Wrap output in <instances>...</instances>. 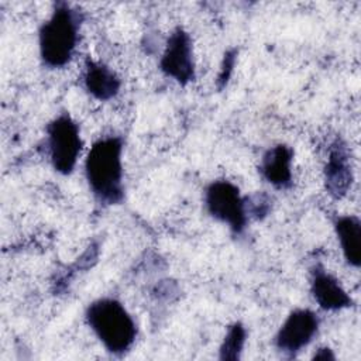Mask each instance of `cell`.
Instances as JSON below:
<instances>
[{
	"mask_svg": "<svg viewBox=\"0 0 361 361\" xmlns=\"http://www.w3.org/2000/svg\"><path fill=\"white\" fill-rule=\"evenodd\" d=\"M235 61H237V51L235 49H230L224 54L223 62H221V66H220V72H219V76H217L219 89H223L227 85V82L230 80V78L233 75V71H234V66H235Z\"/></svg>",
	"mask_w": 361,
	"mask_h": 361,
	"instance_id": "cell-15",
	"label": "cell"
},
{
	"mask_svg": "<svg viewBox=\"0 0 361 361\" xmlns=\"http://www.w3.org/2000/svg\"><path fill=\"white\" fill-rule=\"evenodd\" d=\"M159 69L166 78L182 86L195 79L196 65L193 44L189 32L182 27H176L166 38L159 58Z\"/></svg>",
	"mask_w": 361,
	"mask_h": 361,
	"instance_id": "cell-7",
	"label": "cell"
},
{
	"mask_svg": "<svg viewBox=\"0 0 361 361\" xmlns=\"http://www.w3.org/2000/svg\"><path fill=\"white\" fill-rule=\"evenodd\" d=\"M334 231L345 262L354 268L361 264V221L354 214L337 216Z\"/></svg>",
	"mask_w": 361,
	"mask_h": 361,
	"instance_id": "cell-12",
	"label": "cell"
},
{
	"mask_svg": "<svg viewBox=\"0 0 361 361\" xmlns=\"http://www.w3.org/2000/svg\"><path fill=\"white\" fill-rule=\"evenodd\" d=\"M82 25L80 13L68 3H56L38 31V52L44 66L62 69L78 49Z\"/></svg>",
	"mask_w": 361,
	"mask_h": 361,
	"instance_id": "cell-3",
	"label": "cell"
},
{
	"mask_svg": "<svg viewBox=\"0 0 361 361\" xmlns=\"http://www.w3.org/2000/svg\"><path fill=\"white\" fill-rule=\"evenodd\" d=\"M82 82L85 90L99 102L114 99L121 89V79L104 62L87 59L83 68Z\"/></svg>",
	"mask_w": 361,
	"mask_h": 361,
	"instance_id": "cell-11",
	"label": "cell"
},
{
	"mask_svg": "<svg viewBox=\"0 0 361 361\" xmlns=\"http://www.w3.org/2000/svg\"><path fill=\"white\" fill-rule=\"evenodd\" d=\"M323 178L326 192L333 199H343L351 189L354 180L351 157L341 138H336L327 148Z\"/></svg>",
	"mask_w": 361,
	"mask_h": 361,
	"instance_id": "cell-8",
	"label": "cell"
},
{
	"mask_svg": "<svg viewBox=\"0 0 361 361\" xmlns=\"http://www.w3.org/2000/svg\"><path fill=\"white\" fill-rule=\"evenodd\" d=\"M313 360H336V355L333 354V350L329 347H320L317 348V351L313 354Z\"/></svg>",
	"mask_w": 361,
	"mask_h": 361,
	"instance_id": "cell-16",
	"label": "cell"
},
{
	"mask_svg": "<svg viewBox=\"0 0 361 361\" xmlns=\"http://www.w3.org/2000/svg\"><path fill=\"white\" fill-rule=\"evenodd\" d=\"M45 147L54 171L61 175H71L83 147L79 124L68 113L55 116L45 127Z\"/></svg>",
	"mask_w": 361,
	"mask_h": 361,
	"instance_id": "cell-4",
	"label": "cell"
},
{
	"mask_svg": "<svg viewBox=\"0 0 361 361\" xmlns=\"http://www.w3.org/2000/svg\"><path fill=\"white\" fill-rule=\"evenodd\" d=\"M245 341H247L245 327L240 322L230 324L219 347V358L230 360V361L240 360L244 351Z\"/></svg>",
	"mask_w": 361,
	"mask_h": 361,
	"instance_id": "cell-13",
	"label": "cell"
},
{
	"mask_svg": "<svg viewBox=\"0 0 361 361\" xmlns=\"http://www.w3.org/2000/svg\"><path fill=\"white\" fill-rule=\"evenodd\" d=\"M85 322L104 350L116 357L127 354L138 336L133 314L116 298L104 296L89 303Z\"/></svg>",
	"mask_w": 361,
	"mask_h": 361,
	"instance_id": "cell-2",
	"label": "cell"
},
{
	"mask_svg": "<svg viewBox=\"0 0 361 361\" xmlns=\"http://www.w3.org/2000/svg\"><path fill=\"white\" fill-rule=\"evenodd\" d=\"M319 326L320 320L316 312L303 307L295 309L278 329L274 337V345L281 354L295 357L314 340Z\"/></svg>",
	"mask_w": 361,
	"mask_h": 361,
	"instance_id": "cell-6",
	"label": "cell"
},
{
	"mask_svg": "<svg viewBox=\"0 0 361 361\" xmlns=\"http://www.w3.org/2000/svg\"><path fill=\"white\" fill-rule=\"evenodd\" d=\"M292 162V147L286 144H275L262 154L259 161V173L272 188L279 190L288 189L293 179Z\"/></svg>",
	"mask_w": 361,
	"mask_h": 361,
	"instance_id": "cell-10",
	"label": "cell"
},
{
	"mask_svg": "<svg viewBox=\"0 0 361 361\" xmlns=\"http://www.w3.org/2000/svg\"><path fill=\"white\" fill-rule=\"evenodd\" d=\"M206 212L221 224H226L234 234H243L248 224L245 196L237 185L227 179L210 182L203 195Z\"/></svg>",
	"mask_w": 361,
	"mask_h": 361,
	"instance_id": "cell-5",
	"label": "cell"
},
{
	"mask_svg": "<svg viewBox=\"0 0 361 361\" xmlns=\"http://www.w3.org/2000/svg\"><path fill=\"white\" fill-rule=\"evenodd\" d=\"M310 292L317 306L327 312H338L353 305L340 281L319 264L310 271Z\"/></svg>",
	"mask_w": 361,
	"mask_h": 361,
	"instance_id": "cell-9",
	"label": "cell"
},
{
	"mask_svg": "<svg viewBox=\"0 0 361 361\" xmlns=\"http://www.w3.org/2000/svg\"><path fill=\"white\" fill-rule=\"evenodd\" d=\"M123 140L106 135L96 140L89 148L83 171L93 197L103 204H118L124 199Z\"/></svg>",
	"mask_w": 361,
	"mask_h": 361,
	"instance_id": "cell-1",
	"label": "cell"
},
{
	"mask_svg": "<svg viewBox=\"0 0 361 361\" xmlns=\"http://www.w3.org/2000/svg\"><path fill=\"white\" fill-rule=\"evenodd\" d=\"M245 206H247V214L248 219H257L262 220L268 216L271 210V199L265 193L254 195L251 197L245 196Z\"/></svg>",
	"mask_w": 361,
	"mask_h": 361,
	"instance_id": "cell-14",
	"label": "cell"
}]
</instances>
